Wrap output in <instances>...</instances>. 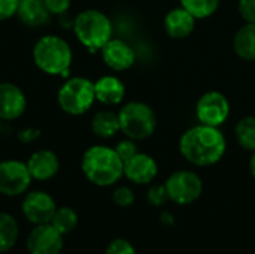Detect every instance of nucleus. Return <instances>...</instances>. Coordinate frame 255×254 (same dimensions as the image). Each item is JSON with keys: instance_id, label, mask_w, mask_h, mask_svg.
Here are the masks:
<instances>
[{"instance_id": "nucleus-7", "label": "nucleus", "mask_w": 255, "mask_h": 254, "mask_svg": "<svg viewBox=\"0 0 255 254\" xmlns=\"http://www.w3.org/2000/svg\"><path fill=\"white\" fill-rule=\"evenodd\" d=\"M164 186L167 189L169 199L178 205H190L196 202L203 192V183L193 171L173 172Z\"/></svg>"}, {"instance_id": "nucleus-17", "label": "nucleus", "mask_w": 255, "mask_h": 254, "mask_svg": "<svg viewBox=\"0 0 255 254\" xmlns=\"http://www.w3.org/2000/svg\"><path fill=\"white\" fill-rule=\"evenodd\" d=\"M94 93L96 100H99L103 105L114 106L123 102L126 96V87L120 78L114 75H106L94 82Z\"/></svg>"}, {"instance_id": "nucleus-29", "label": "nucleus", "mask_w": 255, "mask_h": 254, "mask_svg": "<svg viewBox=\"0 0 255 254\" xmlns=\"http://www.w3.org/2000/svg\"><path fill=\"white\" fill-rule=\"evenodd\" d=\"M238 9H239L241 16L247 22L255 24V0H239Z\"/></svg>"}, {"instance_id": "nucleus-25", "label": "nucleus", "mask_w": 255, "mask_h": 254, "mask_svg": "<svg viewBox=\"0 0 255 254\" xmlns=\"http://www.w3.org/2000/svg\"><path fill=\"white\" fill-rule=\"evenodd\" d=\"M115 151H117V154L121 157V160H123L124 163H126L127 160H130L131 157H134V156L139 153L136 142H134L133 139H130V138H127V139H124V141H120V142L117 144V147H115Z\"/></svg>"}, {"instance_id": "nucleus-31", "label": "nucleus", "mask_w": 255, "mask_h": 254, "mask_svg": "<svg viewBox=\"0 0 255 254\" xmlns=\"http://www.w3.org/2000/svg\"><path fill=\"white\" fill-rule=\"evenodd\" d=\"M19 0H0V21L9 19L16 15Z\"/></svg>"}, {"instance_id": "nucleus-22", "label": "nucleus", "mask_w": 255, "mask_h": 254, "mask_svg": "<svg viewBox=\"0 0 255 254\" xmlns=\"http://www.w3.org/2000/svg\"><path fill=\"white\" fill-rule=\"evenodd\" d=\"M51 225L63 235H67L73 232L78 226V214L73 208L70 207H60L57 208Z\"/></svg>"}, {"instance_id": "nucleus-9", "label": "nucleus", "mask_w": 255, "mask_h": 254, "mask_svg": "<svg viewBox=\"0 0 255 254\" xmlns=\"http://www.w3.org/2000/svg\"><path fill=\"white\" fill-rule=\"evenodd\" d=\"M196 115L200 124L220 127L230 115V103L223 93L208 91L199 99Z\"/></svg>"}, {"instance_id": "nucleus-18", "label": "nucleus", "mask_w": 255, "mask_h": 254, "mask_svg": "<svg viewBox=\"0 0 255 254\" xmlns=\"http://www.w3.org/2000/svg\"><path fill=\"white\" fill-rule=\"evenodd\" d=\"M16 15L28 27H42L52 16L43 0H19Z\"/></svg>"}, {"instance_id": "nucleus-19", "label": "nucleus", "mask_w": 255, "mask_h": 254, "mask_svg": "<svg viewBox=\"0 0 255 254\" xmlns=\"http://www.w3.org/2000/svg\"><path fill=\"white\" fill-rule=\"evenodd\" d=\"M91 130L96 136L103 139L115 136L121 130L118 114L109 109L99 111L97 114H94L91 120Z\"/></svg>"}, {"instance_id": "nucleus-13", "label": "nucleus", "mask_w": 255, "mask_h": 254, "mask_svg": "<svg viewBox=\"0 0 255 254\" xmlns=\"http://www.w3.org/2000/svg\"><path fill=\"white\" fill-rule=\"evenodd\" d=\"M100 52L105 64L117 72L130 69L136 61L134 49L121 39H111L100 49Z\"/></svg>"}, {"instance_id": "nucleus-1", "label": "nucleus", "mask_w": 255, "mask_h": 254, "mask_svg": "<svg viewBox=\"0 0 255 254\" xmlns=\"http://www.w3.org/2000/svg\"><path fill=\"white\" fill-rule=\"evenodd\" d=\"M227 148L226 138L218 127L199 124L188 129L181 141L179 151L196 166H211L218 163Z\"/></svg>"}, {"instance_id": "nucleus-27", "label": "nucleus", "mask_w": 255, "mask_h": 254, "mask_svg": "<svg viewBox=\"0 0 255 254\" xmlns=\"http://www.w3.org/2000/svg\"><path fill=\"white\" fill-rule=\"evenodd\" d=\"M148 202L154 207H161L164 205L169 199V193H167V189L166 186H152L149 190H148Z\"/></svg>"}, {"instance_id": "nucleus-3", "label": "nucleus", "mask_w": 255, "mask_h": 254, "mask_svg": "<svg viewBox=\"0 0 255 254\" xmlns=\"http://www.w3.org/2000/svg\"><path fill=\"white\" fill-rule=\"evenodd\" d=\"M33 60L34 64L48 75H67L73 52L63 37L45 34L33 46Z\"/></svg>"}, {"instance_id": "nucleus-20", "label": "nucleus", "mask_w": 255, "mask_h": 254, "mask_svg": "<svg viewBox=\"0 0 255 254\" xmlns=\"http://www.w3.org/2000/svg\"><path fill=\"white\" fill-rule=\"evenodd\" d=\"M233 46L236 54L248 61L255 60V24L247 22L235 34Z\"/></svg>"}, {"instance_id": "nucleus-15", "label": "nucleus", "mask_w": 255, "mask_h": 254, "mask_svg": "<svg viewBox=\"0 0 255 254\" xmlns=\"http://www.w3.org/2000/svg\"><path fill=\"white\" fill-rule=\"evenodd\" d=\"M157 162L145 153H137L124 163V175L134 184H148L157 177Z\"/></svg>"}, {"instance_id": "nucleus-4", "label": "nucleus", "mask_w": 255, "mask_h": 254, "mask_svg": "<svg viewBox=\"0 0 255 254\" xmlns=\"http://www.w3.org/2000/svg\"><path fill=\"white\" fill-rule=\"evenodd\" d=\"M73 31L84 46L90 51H97L112 39L114 30L106 13L97 9H85L73 19Z\"/></svg>"}, {"instance_id": "nucleus-16", "label": "nucleus", "mask_w": 255, "mask_h": 254, "mask_svg": "<svg viewBox=\"0 0 255 254\" xmlns=\"http://www.w3.org/2000/svg\"><path fill=\"white\" fill-rule=\"evenodd\" d=\"M196 28V18L182 6L175 7L164 16V30L173 39L188 37Z\"/></svg>"}, {"instance_id": "nucleus-30", "label": "nucleus", "mask_w": 255, "mask_h": 254, "mask_svg": "<svg viewBox=\"0 0 255 254\" xmlns=\"http://www.w3.org/2000/svg\"><path fill=\"white\" fill-rule=\"evenodd\" d=\"M48 10L51 12V15H64L69 7L72 0H43Z\"/></svg>"}, {"instance_id": "nucleus-2", "label": "nucleus", "mask_w": 255, "mask_h": 254, "mask_svg": "<svg viewBox=\"0 0 255 254\" xmlns=\"http://www.w3.org/2000/svg\"><path fill=\"white\" fill-rule=\"evenodd\" d=\"M85 178L99 187H109L118 183L124 175V162L115 148L106 145L90 147L81 162Z\"/></svg>"}, {"instance_id": "nucleus-33", "label": "nucleus", "mask_w": 255, "mask_h": 254, "mask_svg": "<svg viewBox=\"0 0 255 254\" xmlns=\"http://www.w3.org/2000/svg\"><path fill=\"white\" fill-rule=\"evenodd\" d=\"M250 171H251V175L255 178V151H253V157L250 160Z\"/></svg>"}, {"instance_id": "nucleus-5", "label": "nucleus", "mask_w": 255, "mask_h": 254, "mask_svg": "<svg viewBox=\"0 0 255 254\" xmlns=\"http://www.w3.org/2000/svg\"><path fill=\"white\" fill-rule=\"evenodd\" d=\"M118 117L121 132L133 141L149 138L157 127V117L154 111L143 102L126 103L120 109Z\"/></svg>"}, {"instance_id": "nucleus-10", "label": "nucleus", "mask_w": 255, "mask_h": 254, "mask_svg": "<svg viewBox=\"0 0 255 254\" xmlns=\"http://www.w3.org/2000/svg\"><path fill=\"white\" fill-rule=\"evenodd\" d=\"M21 211L25 220L30 222L33 226L46 225L51 223L57 211V204L52 199V196L48 195L46 192L34 190L24 196L21 204Z\"/></svg>"}, {"instance_id": "nucleus-26", "label": "nucleus", "mask_w": 255, "mask_h": 254, "mask_svg": "<svg viewBox=\"0 0 255 254\" xmlns=\"http://www.w3.org/2000/svg\"><path fill=\"white\" fill-rule=\"evenodd\" d=\"M134 199H136V198H134L133 190H131L130 187H126V186L115 189V192H114V195H112L114 204L118 205V207H123V208L133 205V204H134Z\"/></svg>"}, {"instance_id": "nucleus-8", "label": "nucleus", "mask_w": 255, "mask_h": 254, "mask_svg": "<svg viewBox=\"0 0 255 254\" xmlns=\"http://www.w3.org/2000/svg\"><path fill=\"white\" fill-rule=\"evenodd\" d=\"M31 181L27 163L15 159L0 162V195L19 196L28 190Z\"/></svg>"}, {"instance_id": "nucleus-28", "label": "nucleus", "mask_w": 255, "mask_h": 254, "mask_svg": "<svg viewBox=\"0 0 255 254\" xmlns=\"http://www.w3.org/2000/svg\"><path fill=\"white\" fill-rule=\"evenodd\" d=\"M105 254H136V250L131 246V243H128L127 240L117 238L109 243Z\"/></svg>"}, {"instance_id": "nucleus-12", "label": "nucleus", "mask_w": 255, "mask_h": 254, "mask_svg": "<svg viewBox=\"0 0 255 254\" xmlns=\"http://www.w3.org/2000/svg\"><path fill=\"white\" fill-rule=\"evenodd\" d=\"M27 109L24 91L12 82H0V120L13 121Z\"/></svg>"}, {"instance_id": "nucleus-11", "label": "nucleus", "mask_w": 255, "mask_h": 254, "mask_svg": "<svg viewBox=\"0 0 255 254\" xmlns=\"http://www.w3.org/2000/svg\"><path fill=\"white\" fill-rule=\"evenodd\" d=\"M63 234L51 223L37 225L27 237V250L30 254H60L64 247Z\"/></svg>"}, {"instance_id": "nucleus-32", "label": "nucleus", "mask_w": 255, "mask_h": 254, "mask_svg": "<svg viewBox=\"0 0 255 254\" xmlns=\"http://www.w3.org/2000/svg\"><path fill=\"white\" fill-rule=\"evenodd\" d=\"M18 141L22 142V144H31V142H36L39 138H40V130L36 129V127H27V129H22L18 132Z\"/></svg>"}, {"instance_id": "nucleus-14", "label": "nucleus", "mask_w": 255, "mask_h": 254, "mask_svg": "<svg viewBox=\"0 0 255 254\" xmlns=\"http://www.w3.org/2000/svg\"><path fill=\"white\" fill-rule=\"evenodd\" d=\"M25 163L31 178L36 181H48L54 178L60 171L58 156L51 150L34 151Z\"/></svg>"}, {"instance_id": "nucleus-21", "label": "nucleus", "mask_w": 255, "mask_h": 254, "mask_svg": "<svg viewBox=\"0 0 255 254\" xmlns=\"http://www.w3.org/2000/svg\"><path fill=\"white\" fill-rule=\"evenodd\" d=\"M19 228L16 220L7 214L0 213V253L9 252L18 241Z\"/></svg>"}, {"instance_id": "nucleus-24", "label": "nucleus", "mask_w": 255, "mask_h": 254, "mask_svg": "<svg viewBox=\"0 0 255 254\" xmlns=\"http://www.w3.org/2000/svg\"><path fill=\"white\" fill-rule=\"evenodd\" d=\"M181 6L188 10L196 19H203L214 15L220 6V0H179Z\"/></svg>"}, {"instance_id": "nucleus-6", "label": "nucleus", "mask_w": 255, "mask_h": 254, "mask_svg": "<svg viewBox=\"0 0 255 254\" xmlns=\"http://www.w3.org/2000/svg\"><path fill=\"white\" fill-rule=\"evenodd\" d=\"M57 100L63 112L69 115H82L93 106L96 100L94 82L82 76L69 78L60 87Z\"/></svg>"}, {"instance_id": "nucleus-23", "label": "nucleus", "mask_w": 255, "mask_h": 254, "mask_svg": "<svg viewBox=\"0 0 255 254\" xmlns=\"http://www.w3.org/2000/svg\"><path fill=\"white\" fill-rule=\"evenodd\" d=\"M236 139L245 150L255 151V117L250 115L236 124Z\"/></svg>"}]
</instances>
